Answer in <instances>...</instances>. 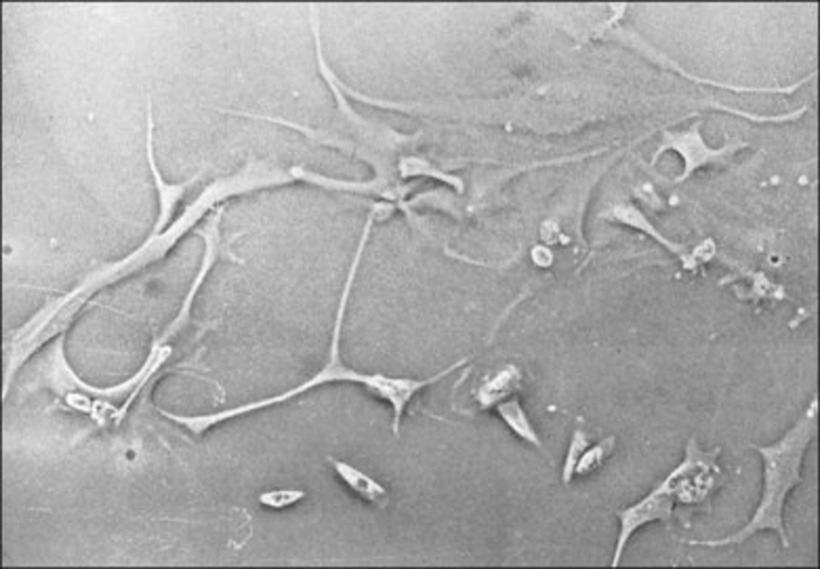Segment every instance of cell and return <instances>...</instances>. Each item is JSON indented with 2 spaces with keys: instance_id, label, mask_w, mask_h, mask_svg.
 <instances>
[{
  "instance_id": "7",
  "label": "cell",
  "mask_w": 820,
  "mask_h": 569,
  "mask_svg": "<svg viewBox=\"0 0 820 569\" xmlns=\"http://www.w3.org/2000/svg\"><path fill=\"white\" fill-rule=\"evenodd\" d=\"M145 156H148V165H150V174H152V181H154V188H156V199H158V215H156V224H154V232H165L172 222H175V214H177V207L179 203L183 201L185 192L190 190V186L198 179H188L183 184H169L163 178V174L158 172V163H156V150H154V110H152V100H148V131H145Z\"/></svg>"
},
{
  "instance_id": "10",
  "label": "cell",
  "mask_w": 820,
  "mask_h": 569,
  "mask_svg": "<svg viewBox=\"0 0 820 569\" xmlns=\"http://www.w3.org/2000/svg\"><path fill=\"white\" fill-rule=\"evenodd\" d=\"M495 412H497V416L503 420V425L510 428L520 441H524V443H528V445L537 447L539 452L547 454L546 443H543L539 430L533 425V420L528 418V412H526L524 405L520 403L517 394H512V396H508L505 401L497 403V405H495Z\"/></svg>"
},
{
  "instance_id": "2",
  "label": "cell",
  "mask_w": 820,
  "mask_h": 569,
  "mask_svg": "<svg viewBox=\"0 0 820 569\" xmlns=\"http://www.w3.org/2000/svg\"><path fill=\"white\" fill-rule=\"evenodd\" d=\"M375 219V212L367 217L362 235H360V241H358V248H356V253L351 257L345 283H343L342 298H339V304H337L335 323H333L329 361L324 363L322 369H318L311 378H308L302 384H297V387H293L291 391L280 392V394H273V396H266V399H259V401H251V403H242V405L230 407V409H221V412H213V414H201V416H181V414H171L167 409H161V414L167 420H171L175 425L185 428L188 432H192L194 437H203L208 430H213V428L219 427L223 422H230L234 418H240V416L270 409L273 405L286 403V401H291L295 396H302V394L313 391L318 387H326V384H333V382H343V384L362 387L364 391L371 392L373 396L381 399L383 403H387L389 409H392V418H394L392 420V430H394L396 437H400L402 418H405L412 399L419 392L425 391V389H430V387L438 384L440 380L448 378L452 371L461 369L470 361V356L452 363L450 367H446V369L434 374V376H430V378H402V376H385V374H362V371H356V369H351V367H347L343 363V320H345V313H347V306H349V298H351V289H354V283H356V275H358L360 264H362V255H364L367 245L371 241V232H373Z\"/></svg>"
},
{
  "instance_id": "15",
  "label": "cell",
  "mask_w": 820,
  "mask_h": 569,
  "mask_svg": "<svg viewBox=\"0 0 820 569\" xmlns=\"http://www.w3.org/2000/svg\"><path fill=\"white\" fill-rule=\"evenodd\" d=\"M306 496H308L306 490H299V488H278V490H268L259 494V504L270 510H286L299 504L302 500H306Z\"/></svg>"
},
{
  "instance_id": "6",
  "label": "cell",
  "mask_w": 820,
  "mask_h": 569,
  "mask_svg": "<svg viewBox=\"0 0 820 569\" xmlns=\"http://www.w3.org/2000/svg\"><path fill=\"white\" fill-rule=\"evenodd\" d=\"M745 146H747L745 142H732L726 143L723 148H712V146H707L705 140H703L701 125L694 123L686 131H665L663 140H661L656 152H654L652 163H656V159L661 154H665V152H678L683 159L682 176L676 179V184H680V181H686L694 172H699L703 167L723 163L728 156L736 154Z\"/></svg>"
},
{
  "instance_id": "5",
  "label": "cell",
  "mask_w": 820,
  "mask_h": 569,
  "mask_svg": "<svg viewBox=\"0 0 820 569\" xmlns=\"http://www.w3.org/2000/svg\"><path fill=\"white\" fill-rule=\"evenodd\" d=\"M203 243H205V250H203V260H201V268L194 277V281L190 284L185 298H183V304L177 313V317L165 327V331L154 340L150 353L145 356V361L141 363V367L137 369V374H133L125 387L129 389V396L125 401V405L120 407L118 412V422L120 425L125 420V416L129 414V409L133 407L136 399L141 396V392L148 389V384L161 374V369H165V365L171 361L175 355V346L172 342L190 327L192 323V308H194V302L203 289L206 275L213 270V266L217 264L219 260V248H221V210H215L213 214L208 215L206 219L205 230H203Z\"/></svg>"
},
{
  "instance_id": "9",
  "label": "cell",
  "mask_w": 820,
  "mask_h": 569,
  "mask_svg": "<svg viewBox=\"0 0 820 569\" xmlns=\"http://www.w3.org/2000/svg\"><path fill=\"white\" fill-rule=\"evenodd\" d=\"M522 389V371L517 365H503L495 374H490L482 384H479L474 399L478 403L479 409H495L497 403L505 401L508 396L517 394Z\"/></svg>"
},
{
  "instance_id": "14",
  "label": "cell",
  "mask_w": 820,
  "mask_h": 569,
  "mask_svg": "<svg viewBox=\"0 0 820 569\" xmlns=\"http://www.w3.org/2000/svg\"><path fill=\"white\" fill-rule=\"evenodd\" d=\"M589 447V437L587 432L582 430V427L575 428L573 432V439L568 443V452H566V458L562 464V483L568 488L573 485V481L577 479L575 470H577V464L581 460L582 452Z\"/></svg>"
},
{
  "instance_id": "4",
  "label": "cell",
  "mask_w": 820,
  "mask_h": 569,
  "mask_svg": "<svg viewBox=\"0 0 820 569\" xmlns=\"http://www.w3.org/2000/svg\"><path fill=\"white\" fill-rule=\"evenodd\" d=\"M719 447L705 452L696 439H690L683 452L682 463L667 472L644 498L620 508L618 519V538L613 553V568H618L623 555L629 546V540L650 523H671L676 504L699 506L709 504L716 494L723 475L719 468Z\"/></svg>"
},
{
  "instance_id": "1",
  "label": "cell",
  "mask_w": 820,
  "mask_h": 569,
  "mask_svg": "<svg viewBox=\"0 0 820 569\" xmlns=\"http://www.w3.org/2000/svg\"><path fill=\"white\" fill-rule=\"evenodd\" d=\"M291 181H299V169H280L278 165L268 163H251L244 172L234 174L230 178L217 179L208 188L201 192V197L190 203L183 214L179 215L165 232H150V237L131 251L127 257L112 262L100 270L91 273L87 279H82L78 287H74L66 295L53 300L49 306L38 311L33 319L28 320L20 331L13 333L7 349V369H4V392L11 389L15 374L20 367L35 355L38 349L47 346L49 342L62 338L69 325L80 315V311L93 300L102 289L123 281L137 270L154 264L156 260L165 257L169 251L194 228L203 217L213 214L223 201L234 199L246 192H255L261 188L284 186Z\"/></svg>"
},
{
  "instance_id": "11",
  "label": "cell",
  "mask_w": 820,
  "mask_h": 569,
  "mask_svg": "<svg viewBox=\"0 0 820 569\" xmlns=\"http://www.w3.org/2000/svg\"><path fill=\"white\" fill-rule=\"evenodd\" d=\"M606 219H613V222H618V224H625V226H629V228H636V230H642V232H646L649 237H652L658 245H663L665 250L669 251V253H674V255H678V257H683L686 255V248L683 245H680V243H674V241H669L665 235H661V230L658 228H654L652 224L649 222V217L646 215L642 214L636 205H627V203H618V205H615L613 210H611V214H608V217Z\"/></svg>"
},
{
  "instance_id": "8",
  "label": "cell",
  "mask_w": 820,
  "mask_h": 569,
  "mask_svg": "<svg viewBox=\"0 0 820 569\" xmlns=\"http://www.w3.org/2000/svg\"><path fill=\"white\" fill-rule=\"evenodd\" d=\"M333 464V470L335 475L339 477L343 485L360 500H364L367 504L375 506V508H387L389 506V492L387 488L376 481L373 475H369L367 470L354 466V464L345 463V460H331Z\"/></svg>"
},
{
  "instance_id": "13",
  "label": "cell",
  "mask_w": 820,
  "mask_h": 569,
  "mask_svg": "<svg viewBox=\"0 0 820 569\" xmlns=\"http://www.w3.org/2000/svg\"><path fill=\"white\" fill-rule=\"evenodd\" d=\"M616 437L608 434L604 437L602 441H598L595 445H589L585 452H582L581 460L577 464V470L575 475L577 477H589L593 475L595 470H600L604 463L615 454Z\"/></svg>"
},
{
  "instance_id": "12",
  "label": "cell",
  "mask_w": 820,
  "mask_h": 569,
  "mask_svg": "<svg viewBox=\"0 0 820 569\" xmlns=\"http://www.w3.org/2000/svg\"><path fill=\"white\" fill-rule=\"evenodd\" d=\"M398 172H400V178H423V176H427V178H436L440 179V181H445V184H450V186H454L457 190H463V181H461V179L454 178V176H448L445 169L432 165L430 161H425V159H421V156H405V159L398 163Z\"/></svg>"
},
{
  "instance_id": "3",
  "label": "cell",
  "mask_w": 820,
  "mask_h": 569,
  "mask_svg": "<svg viewBox=\"0 0 820 569\" xmlns=\"http://www.w3.org/2000/svg\"><path fill=\"white\" fill-rule=\"evenodd\" d=\"M817 418H819V399L815 396L779 441L770 445L753 447L761 458L764 488H761L759 504L753 510L752 519L734 534L716 538V540H690L692 546H707V548L739 546V544H745L753 535L774 532L781 538L783 546L789 548L785 523L786 498L802 483L804 460L817 434Z\"/></svg>"
}]
</instances>
